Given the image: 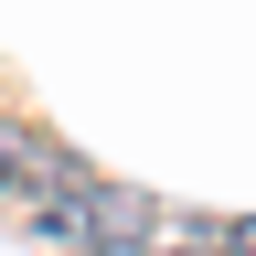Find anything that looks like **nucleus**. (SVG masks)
Segmentation results:
<instances>
[{"instance_id":"f03ea898","label":"nucleus","mask_w":256,"mask_h":256,"mask_svg":"<svg viewBox=\"0 0 256 256\" xmlns=\"http://www.w3.org/2000/svg\"><path fill=\"white\" fill-rule=\"evenodd\" d=\"M118 256H214V224H182V235H150V224H139Z\"/></svg>"},{"instance_id":"7ed1b4c3","label":"nucleus","mask_w":256,"mask_h":256,"mask_svg":"<svg viewBox=\"0 0 256 256\" xmlns=\"http://www.w3.org/2000/svg\"><path fill=\"white\" fill-rule=\"evenodd\" d=\"M214 256H256V214H235V224H224V235H214Z\"/></svg>"},{"instance_id":"f257e3e1","label":"nucleus","mask_w":256,"mask_h":256,"mask_svg":"<svg viewBox=\"0 0 256 256\" xmlns=\"http://www.w3.org/2000/svg\"><path fill=\"white\" fill-rule=\"evenodd\" d=\"M0 182H64V160L32 139V128H0Z\"/></svg>"}]
</instances>
